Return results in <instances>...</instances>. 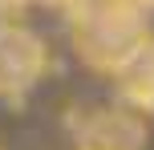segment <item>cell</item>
<instances>
[{
  "instance_id": "cell-1",
  "label": "cell",
  "mask_w": 154,
  "mask_h": 150,
  "mask_svg": "<svg viewBox=\"0 0 154 150\" xmlns=\"http://www.w3.org/2000/svg\"><path fill=\"white\" fill-rule=\"evenodd\" d=\"M146 37V12L126 0H93L73 16V49L97 73H118Z\"/></svg>"
},
{
  "instance_id": "cell-2",
  "label": "cell",
  "mask_w": 154,
  "mask_h": 150,
  "mask_svg": "<svg viewBox=\"0 0 154 150\" xmlns=\"http://www.w3.org/2000/svg\"><path fill=\"white\" fill-rule=\"evenodd\" d=\"M45 41L32 29L4 24L0 29V97H20L45 77Z\"/></svg>"
},
{
  "instance_id": "cell-3",
  "label": "cell",
  "mask_w": 154,
  "mask_h": 150,
  "mask_svg": "<svg viewBox=\"0 0 154 150\" xmlns=\"http://www.w3.org/2000/svg\"><path fill=\"white\" fill-rule=\"evenodd\" d=\"M77 150H146V122L138 110H97L77 126Z\"/></svg>"
},
{
  "instance_id": "cell-4",
  "label": "cell",
  "mask_w": 154,
  "mask_h": 150,
  "mask_svg": "<svg viewBox=\"0 0 154 150\" xmlns=\"http://www.w3.org/2000/svg\"><path fill=\"white\" fill-rule=\"evenodd\" d=\"M122 97L134 110H154V37L142 41V49L114 73Z\"/></svg>"
},
{
  "instance_id": "cell-5",
  "label": "cell",
  "mask_w": 154,
  "mask_h": 150,
  "mask_svg": "<svg viewBox=\"0 0 154 150\" xmlns=\"http://www.w3.org/2000/svg\"><path fill=\"white\" fill-rule=\"evenodd\" d=\"M53 8H61V12H69V16H77L85 4H93V0H49Z\"/></svg>"
},
{
  "instance_id": "cell-6",
  "label": "cell",
  "mask_w": 154,
  "mask_h": 150,
  "mask_svg": "<svg viewBox=\"0 0 154 150\" xmlns=\"http://www.w3.org/2000/svg\"><path fill=\"white\" fill-rule=\"evenodd\" d=\"M126 4H134V8H142V12H146V8H154V0H126Z\"/></svg>"
},
{
  "instance_id": "cell-7",
  "label": "cell",
  "mask_w": 154,
  "mask_h": 150,
  "mask_svg": "<svg viewBox=\"0 0 154 150\" xmlns=\"http://www.w3.org/2000/svg\"><path fill=\"white\" fill-rule=\"evenodd\" d=\"M8 24V4H0V29Z\"/></svg>"
},
{
  "instance_id": "cell-8",
  "label": "cell",
  "mask_w": 154,
  "mask_h": 150,
  "mask_svg": "<svg viewBox=\"0 0 154 150\" xmlns=\"http://www.w3.org/2000/svg\"><path fill=\"white\" fill-rule=\"evenodd\" d=\"M0 4H8V8H12V4H29V0H0Z\"/></svg>"
}]
</instances>
